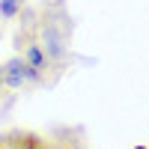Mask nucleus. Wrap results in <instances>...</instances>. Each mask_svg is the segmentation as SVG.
Returning <instances> with one entry per match:
<instances>
[{"mask_svg":"<svg viewBox=\"0 0 149 149\" xmlns=\"http://www.w3.org/2000/svg\"><path fill=\"white\" fill-rule=\"evenodd\" d=\"M0 78H3V86H9V90H21V86H27V84H39L42 74L36 69H30V63L24 60V54H18V57H9L3 63Z\"/></svg>","mask_w":149,"mask_h":149,"instance_id":"1","label":"nucleus"},{"mask_svg":"<svg viewBox=\"0 0 149 149\" xmlns=\"http://www.w3.org/2000/svg\"><path fill=\"white\" fill-rule=\"evenodd\" d=\"M39 45L45 48V54H48L51 63H60V60L69 54V36H66L63 27H57L54 21H45L42 24V42Z\"/></svg>","mask_w":149,"mask_h":149,"instance_id":"2","label":"nucleus"},{"mask_svg":"<svg viewBox=\"0 0 149 149\" xmlns=\"http://www.w3.org/2000/svg\"><path fill=\"white\" fill-rule=\"evenodd\" d=\"M24 60H27V63H30V69H36L39 74H45V69L51 66V60H48L45 48H42L39 42H30L27 48H24Z\"/></svg>","mask_w":149,"mask_h":149,"instance_id":"3","label":"nucleus"},{"mask_svg":"<svg viewBox=\"0 0 149 149\" xmlns=\"http://www.w3.org/2000/svg\"><path fill=\"white\" fill-rule=\"evenodd\" d=\"M21 9H24V0H0V18H3V21L18 18Z\"/></svg>","mask_w":149,"mask_h":149,"instance_id":"4","label":"nucleus"},{"mask_svg":"<svg viewBox=\"0 0 149 149\" xmlns=\"http://www.w3.org/2000/svg\"><path fill=\"white\" fill-rule=\"evenodd\" d=\"M0 90H3V78H0Z\"/></svg>","mask_w":149,"mask_h":149,"instance_id":"5","label":"nucleus"}]
</instances>
